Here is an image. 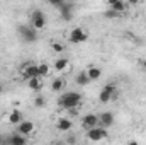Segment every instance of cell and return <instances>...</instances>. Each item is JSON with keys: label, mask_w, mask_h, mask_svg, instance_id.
Instances as JSON below:
<instances>
[{"label": "cell", "mask_w": 146, "mask_h": 145, "mask_svg": "<svg viewBox=\"0 0 146 145\" xmlns=\"http://www.w3.org/2000/svg\"><path fill=\"white\" fill-rule=\"evenodd\" d=\"M80 103H82V94L80 92H75V91H68V92H65V94H61L60 96V99H58V106L63 109H76L80 106Z\"/></svg>", "instance_id": "cell-1"}, {"label": "cell", "mask_w": 146, "mask_h": 145, "mask_svg": "<svg viewBox=\"0 0 146 145\" xmlns=\"http://www.w3.org/2000/svg\"><path fill=\"white\" fill-rule=\"evenodd\" d=\"M51 5H53L54 9H58L60 17H61L65 22H70L73 19V15H75V3L65 2V0H54V2H51Z\"/></svg>", "instance_id": "cell-2"}, {"label": "cell", "mask_w": 146, "mask_h": 145, "mask_svg": "<svg viewBox=\"0 0 146 145\" xmlns=\"http://www.w3.org/2000/svg\"><path fill=\"white\" fill-rule=\"evenodd\" d=\"M17 33L26 43H36L37 41V31L31 24H19L17 26Z\"/></svg>", "instance_id": "cell-3"}, {"label": "cell", "mask_w": 146, "mask_h": 145, "mask_svg": "<svg viewBox=\"0 0 146 145\" xmlns=\"http://www.w3.org/2000/svg\"><path fill=\"white\" fill-rule=\"evenodd\" d=\"M29 21H31V26H33L36 31L42 29V28L46 26V15H44V14H42V10H39V9H36V10H33V12H31Z\"/></svg>", "instance_id": "cell-4"}, {"label": "cell", "mask_w": 146, "mask_h": 145, "mask_svg": "<svg viewBox=\"0 0 146 145\" xmlns=\"http://www.w3.org/2000/svg\"><path fill=\"white\" fill-rule=\"evenodd\" d=\"M115 97V84H107L102 91H100V94H99V101L102 103V104H107L110 99H114Z\"/></svg>", "instance_id": "cell-5"}, {"label": "cell", "mask_w": 146, "mask_h": 145, "mask_svg": "<svg viewBox=\"0 0 146 145\" xmlns=\"http://www.w3.org/2000/svg\"><path fill=\"white\" fill-rule=\"evenodd\" d=\"M87 138L92 140V142L104 140V138H107V130L106 128H100V126H95V128H92V130L87 132Z\"/></svg>", "instance_id": "cell-6"}, {"label": "cell", "mask_w": 146, "mask_h": 145, "mask_svg": "<svg viewBox=\"0 0 146 145\" xmlns=\"http://www.w3.org/2000/svg\"><path fill=\"white\" fill-rule=\"evenodd\" d=\"M95 126H99V116L97 114H92V113H88V114H85L83 118H82V128L83 130H92V128H95Z\"/></svg>", "instance_id": "cell-7"}, {"label": "cell", "mask_w": 146, "mask_h": 145, "mask_svg": "<svg viewBox=\"0 0 146 145\" xmlns=\"http://www.w3.org/2000/svg\"><path fill=\"white\" fill-rule=\"evenodd\" d=\"M87 39H88V34H87L82 28H75L72 33H70V43H73V44L85 43Z\"/></svg>", "instance_id": "cell-8"}, {"label": "cell", "mask_w": 146, "mask_h": 145, "mask_svg": "<svg viewBox=\"0 0 146 145\" xmlns=\"http://www.w3.org/2000/svg\"><path fill=\"white\" fill-rule=\"evenodd\" d=\"M114 121H115V118H114V114L110 113V111H104L100 116H99V126L100 128H110L112 125H114Z\"/></svg>", "instance_id": "cell-9"}, {"label": "cell", "mask_w": 146, "mask_h": 145, "mask_svg": "<svg viewBox=\"0 0 146 145\" xmlns=\"http://www.w3.org/2000/svg\"><path fill=\"white\" fill-rule=\"evenodd\" d=\"M22 73H24V77H26L27 80H31V79H39V68H37V65H33V63H26V65L22 67Z\"/></svg>", "instance_id": "cell-10"}, {"label": "cell", "mask_w": 146, "mask_h": 145, "mask_svg": "<svg viewBox=\"0 0 146 145\" xmlns=\"http://www.w3.org/2000/svg\"><path fill=\"white\" fill-rule=\"evenodd\" d=\"M33 132H34V123H33V121L24 119L22 123L17 125V133L22 135V137H27V135H31Z\"/></svg>", "instance_id": "cell-11"}, {"label": "cell", "mask_w": 146, "mask_h": 145, "mask_svg": "<svg viewBox=\"0 0 146 145\" xmlns=\"http://www.w3.org/2000/svg\"><path fill=\"white\" fill-rule=\"evenodd\" d=\"M7 145H27V138L15 132V133L7 135Z\"/></svg>", "instance_id": "cell-12"}, {"label": "cell", "mask_w": 146, "mask_h": 145, "mask_svg": "<svg viewBox=\"0 0 146 145\" xmlns=\"http://www.w3.org/2000/svg\"><path fill=\"white\" fill-rule=\"evenodd\" d=\"M109 7H110V10H114V12L122 15V12L127 9V3H124L122 0H109Z\"/></svg>", "instance_id": "cell-13"}, {"label": "cell", "mask_w": 146, "mask_h": 145, "mask_svg": "<svg viewBox=\"0 0 146 145\" xmlns=\"http://www.w3.org/2000/svg\"><path fill=\"white\" fill-rule=\"evenodd\" d=\"M73 126V121L70 118H60L58 121H56V128L60 130V132H70Z\"/></svg>", "instance_id": "cell-14"}, {"label": "cell", "mask_w": 146, "mask_h": 145, "mask_svg": "<svg viewBox=\"0 0 146 145\" xmlns=\"http://www.w3.org/2000/svg\"><path fill=\"white\" fill-rule=\"evenodd\" d=\"M87 75H88L90 82H94V80H99V79L102 77V70H100L99 67H88V68H87Z\"/></svg>", "instance_id": "cell-15"}, {"label": "cell", "mask_w": 146, "mask_h": 145, "mask_svg": "<svg viewBox=\"0 0 146 145\" xmlns=\"http://www.w3.org/2000/svg\"><path fill=\"white\" fill-rule=\"evenodd\" d=\"M24 119H22V113L19 111V109H12V113L9 114V123H12V125H19V123H22Z\"/></svg>", "instance_id": "cell-16"}, {"label": "cell", "mask_w": 146, "mask_h": 145, "mask_svg": "<svg viewBox=\"0 0 146 145\" xmlns=\"http://www.w3.org/2000/svg\"><path fill=\"white\" fill-rule=\"evenodd\" d=\"M75 82L78 84V85H87V84H90V79H88V75H87V70H83V72H80L76 77H75Z\"/></svg>", "instance_id": "cell-17"}, {"label": "cell", "mask_w": 146, "mask_h": 145, "mask_svg": "<svg viewBox=\"0 0 146 145\" xmlns=\"http://www.w3.org/2000/svg\"><path fill=\"white\" fill-rule=\"evenodd\" d=\"M63 87H65V80H63V79H54V80L51 82V91H54V92L63 91Z\"/></svg>", "instance_id": "cell-18"}, {"label": "cell", "mask_w": 146, "mask_h": 145, "mask_svg": "<svg viewBox=\"0 0 146 145\" xmlns=\"http://www.w3.org/2000/svg\"><path fill=\"white\" fill-rule=\"evenodd\" d=\"M66 67H68V60H66V58H58V60L54 62V68H56L58 72L65 70Z\"/></svg>", "instance_id": "cell-19"}, {"label": "cell", "mask_w": 146, "mask_h": 145, "mask_svg": "<svg viewBox=\"0 0 146 145\" xmlns=\"http://www.w3.org/2000/svg\"><path fill=\"white\" fill-rule=\"evenodd\" d=\"M27 85H29V89H33V91H39V89L42 87V84H41L39 79H31V80L27 82Z\"/></svg>", "instance_id": "cell-20"}, {"label": "cell", "mask_w": 146, "mask_h": 145, "mask_svg": "<svg viewBox=\"0 0 146 145\" xmlns=\"http://www.w3.org/2000/svg\"><path fill=\"white\" fill-rule=\"evenodd\" d=\"M34 106H36V108H44V106H46V97H44V96H36Z\"/></svg>", "instance_id": "cell-21"}, {"label": "cell", "mask_w": 146, "mask_h": 145, "mask_svg": "<svg viewBox=\"0 0 146 145\" xmlns=\"http://www.w3.org/2000/svg\"><path fill=\"white\" fill-rule=\"evenodd\" d=\"M37 68H39V77H44V75H48V72H49V67H48L46 63L37 65Z\"/></svg>", "instance_id": "cell-22"}, {"label": "cell", "mask_w": 146, "mask_h": 145, "mask_svg": "<svg viewBox=\"0 0 146 145\" xmlns=\"http://www.w3.org/2000/svg\"><path fill=\"white\" fill-rule=\"evenodd\" d=\"M104 17H107V19H115V17H121V14H117V12H114V10H106L104 12Z\"/></svg>", "instance_id": "cell-23"}, {"label": "cell", "mask_w": 146, "mask_h": 145, "mask_svg": "<svg viewBox=\"0 0 146 145\" xmlns=\"http://www.w3.org/2000/svg\"><path fill=\"white\" fill-rule=\"evenodd\" d=\"M51 48H53L56 53H61V51L65 50V48H63V44H61V43H56V41H53V43H51Z\"/></svg>", "instance_id": "cell-24"}, {"label": "cell", "mask_w": 146, "mask_h": 145, "mask_svg": "<svg viewBox=\"0 0 146 145\" xmlns=\"http://www.w3.org/2000/svg\"><path fill=\"white\" fill-rule=\"evenodd\" d=\"M66 144H68V145H75V144H76V137H75V135H68Z\"/></svg>", "instance_id": "cell-25"}, {"label": "cell", "mask_w": 146, "mask_h": 145, "mask_svg": "<svg viewBox=\"0 0 146 145\" xmlns=\"http://www.w3.org/2000/svg\"><path fill=\"white\" fill-rule=\"evenodd\" d=\"M51 145H65V142H60V140H56V142H53Z\"/></svg>", "instance_id": "cell-26"}, {"label": "cell", "mask_w": 146, "mask_h": 145, "mask_svg": "<svg viewBox=\"0 0 146 145\" xmlns=\"http://www.w3.org/2000/svg\"><path fill=\"white\" fill-rule=\"evenodd\" d=\"M127 145H139L138 142H134V140H131V142H127Z\"/></svg>", "instance_id": "cell-27"}, {"label": "cell", "mask_w": 146, "mask_h": 145, "mask_svg": "<svg viewBox=\"0 0 146 145\" xmlns=\"http://www.w3.org/2000/svg\"><path fill=\"white\" fill-rule=\"evenodd\" d=\"M141 67H143V68L146 70V60H143V62H141Z\"/></svg>", "instance_id": "cell-28"}, {"label": "cell", "mask_w": 146, "mask_h": 145, "mask_svg": "<svg viewBox=\"0 0 146 145\" xmlns=\"http://www.w3.org/2000/svg\"><path fill=\"white\" fill-rule=\"evenodd\" d=\"M3 92V85H2V82H0V94Z\"/></svg>", "instance_id": "cell-29"}, {"label": "cell", "mask_w": 146, "mask_h": 145, "mask_svg": "<svg viewBox=\"0 0 146 145\" xmlns=\"http://www.w3.org/2000/svg\"><path fill=\"white\" fill-rule=\"evenodd\" d=\"M0 145H2V144H0Z\"/></svg>", "instance_id": "cell-30"}]
</instances>
